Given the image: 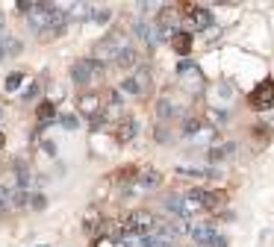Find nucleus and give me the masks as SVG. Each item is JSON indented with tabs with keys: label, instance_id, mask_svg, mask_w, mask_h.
<instances>
[{
	"label": "nucleus",
	"instance_id": "nucleus-1",
	"mask_svg": "<svg viewBox=\"0 0 274 247\" xmlns=\"http://www.w3.org/2000/svg\"><path fill=\"white\" fill-rule=\"evenodd\" d=\"M103 74H107V68H103V62H97L95 56L80 59V62H74V65H71V80L77 82V85L103 80Z\"/></svg>",
	"mask_w": 274,
	"mask_h": 247
},
{
	"label": "nucleus",
	"instance_id": "nucleus-2",
	"mask_svg": "<svg viewBox=\"0 0 274 247\" xmlns=\"http://www.w3.org/2000/svg\"><path fill=\"white\" fill-rule=\"evenodd\" d=\"M124 50H127V35H124V33H112V35L100 38V41L95 44V59H97V62H103V59H118Z\"/></svg>",
	"mask_w": 274,
	"mask_h": 247
},
{
	"label": "nucleus",
	"instance_id": "nucleus-3",
	"mask_svg": "<svg viewBox=\"0 0 274 247\" xmlns=\"http://www.w3.org/2000/svg\"><path fill=\"white\" fill-rule=\"evenodd\" d=\"M248 106L254 112H268V109H274V80L257 82V88L248 94Z\"/></svg>",
	"mask_w": 274,
	"mask_h": 247
},
{
	"label": "nucleus",
	"instance_id": "nucleus-4",
	"mask_svg": "<svg viewBox=\"0 0 274 247\" xmlns=\"http://www.w3.org/2000/svg\"><path fill=\"white\" fill-rule=\"evenodd\" d=\"M177 9H180V15L186 18V24L195 27V30H203V27L213 24V15L203 9V6H198V3H180Z\"/></svg>",
	"mask_w": 274,
	"mask_h": 247
},
{
	"label": "nucleus",
	"instance_id": "nucleus-5",
	"mask_svg": "<svg viewBox=\"0 0 274 247\" xmlns=\"http://www.w3.org/2000/svg\"><path fill=\"white\" fill-rule=\"evenodd\" d=\"M192 197L201 203L203 212H221L227 206V191H206V188H195Z\"/></svg>",
	"mask_w": 274,
	"mask_h": 247
},
{
	"label": "nucleus",
	"instance_id": "nucleus-6",
	"mask_svg": "<svg viewBox=\"0 0 274 247\" xmlns=\"http://www.w3.org/2000/svg\"><path fill=\"white\" fill-rule=\"evenodd\" d=\"M189 235L195 238V244H206V247H213V241L218 238V233H215V227L209 221L189 223Z\"/></svg>",
	"mask_w": 274,
	"mask_h": 247
},
{
	"label": "nucleus",
	"instance_id": "nucleus-7",
	"mask_svg": "<svg viewBox=\"0 0 274 247\" xmlns=\"http://www.w3.org/2000/svg\"><path fill=\"white\" fill-rule=\"evenodd\" d=\"M80 112H86L89 118H97L103 112V103H100V94L97 92H86L80 94Z\"/></svg>",
	"mask_w": 274,
	"mask_h": 247
},
{
	"label": "nucleus",
	"instance_id": "nucleus-8",
	"mask_svg": "<svg viewBox=\"0 0 274 247\" xmlns=\"http://www.w3.org/2000/svg\"><path fill=\"white\" fill-rule=\"evenodd\" d=\"M136 136H139V124H136L133 118H124V121H118V124H115V139H118L121 144L133 141Z\"/></svg>",
	"mask_w": 274,
	"mask_h": 247
},
{
	"label": "nucleus",
	"instance_id": "nucleus-9",
	"mask_svg": "<svg viewBox=\"0 0 274 247\" xmlns=\"http://www.w3.org/2000/svg\"><path fill=\"white\" fill-rule=\"evenodd\" d=\"M171 47L177 50L180 56H189V53H192V33H186V30H177V33L171 35Z\"/></svg>",
	"mask_w": 274,
	"mask_h": 247
},
{
	"label": "nucleus",
	"instance_id": "nucleus-10",
	"mask_svg": "<svg viewBox=\"0 0 274 247\" xmlns=\"http://www.w3.org/2000/svg\"><path fill=\"white\" fill-rule=\"evenodd\" d=\"M142 188H156L159 183H162V174L156 171V168H144V171H139V179H136Z\"/></svg>",
	"mask_w": 274,
	"mask_h": 247
},
{
	"label": "nucleus",
	"instance_id": "nucleus-11",
	"mask_svg": "<svg viewBox=\"0 0 274 247\" xmlns=\"http://www.w3.org/2000/svg\"><path fill=\"white\" fill-rule=\"evenodd\" d=\"M177 112H180V106L171 97H159L156 100V118H171V115H177Z\"/></svg>",
	"mask_w": 274,
	"mask_h": 247
},
{
	"label": "nucleus",
	"instance_id": "nucleus-12",
	"mask_svg": "<svg viewBox=\"0 0 274 247\" xmlns=\"http://www.w3.org/2000/svg\"><path fill=\"white\" fill-rule=\"evenodd\" d=\"M250 136L260 141V144H265V141H268V139L274 136V124H268V121H260V124H254Z\"/></svg>",
	"mask_w": 274,
	"mask_h": 247
},
{
	"label": "nucleus",
	"instance_id": "nucleus-13",
	"mask_svg": "<svg viewBox=\"0 0 274 247\" xmlns=\"http://www.w3.org/2000/svg\"><path fill=\"white\" fill-rule=\"evenodd\" d=\"M136 179H139V168H133V165H127V168H121V171H115V176H112V183H118V186L136 183Z\"/></svg>",
	"mask_w": 274,
	"mask_h": 247
},
{
	"label": "nucleus",
	"instance_id": "nucleus-14",
	"mask_svg": "<svg viewBox=\"0 0 274 247\" xmlns=\"http://www.w3.org/2000/svg\"><path fill=\"white\" fill-rule=\"evenodd\" d=\"M36 118H38V124H48V121H53V118H56V103H53V100H45V103H38Z\"/></svg>",
	"mask_w": 274,
	"mask_h": 247
},
{
	"label": "nucleus",
	"instance_id": "nucleus-15",
	"mask_svg": "<svg viewBox=\"0 0 274 247\" xmlns=\"http://www.w3.org/2000/svg\"><path fill=\"white\" fill-rule=\"evenodd\" d=\"M233 153H236V141H227V144H218V147L209 150V159H213V162H221V159L233 156Z\"/></svg>",
	"mask_w": 274,
	"mask_h": 247
},
{
	"label": "nucleus",
	"instance_id": "nucleus-16",
	"mask_svg": "<svg viewBox=\"0 0 274 247\" xmlns=\"http://www.w3.org/2000/svg\"><path fill=\"white\" fill-rule=\"evenodd\" d=\"M115 65H118V68H127V71L136 68V65H139V53H136L133 47H127V50H124L118 59H115Z\"/></svg>",
	"mask_w": 274,
	"mask_h": 247
},
{
	"label": "nucleus",
	"instance_id": "nucleus-17",
	"mask_svg": "<svg viewBox=\"0 0 274 247\" xmlns=\"http://www.w3.org/2000/svg\"><path fill=\"white\" fill-rule=\"evenodd\" d=\"M177 74L180 77H189V80H201V71H198V65H195L192 59H183V62H180Z\"/></svg>",
	"mask_w": 274,
	"mask_h": 247
},
{
	"label": "nucleus",
	"instance_id": "nucleus-18",
	"mask_svg": "<svg viewBox=\"0 0 274 247\" xmlns=\"http://www.w3.org/2000/svg\"><path fill=\"white\" fill-rule=\"evenodd\" d=\"M180 176H192V179H215L218 171H198V168H177Z\"/></svg>",
	"mask_w": 274,
	"mask_h": 247
},
{
	"label": "nucleus",
	"instance_id": "nucleus-19",
	"mask_svg": "<svg viewBox=\"0 0 274 247\" xmlns=\"http://www.w3.org/2000/svg\"><path fill=\"white\" fill-rule=\"evenodd\" d=\"M121 88H124V92H127V94H142V92H144L142 80H139L136 74H133V77H127V80L121 82Z\"/></svg>",
	"mask_w": 274,
	"mask_h": 247
},
{
	"label": "nucleus",
	"instance_id": "nucleus-20",
	"mask_svg": "<svg viewBox=\"0 0 274 247\" xmlns=\"http://www.w3.org/2000/svg\"><path fill=\"white\" fill-rule=\"evenodd\" d=\"M21 82H24V74H21V71H12V74L6 77V92H18Z\"/></svg>",
	"mask_w": 274,
	"mask_h": 247
},
{
	"label": "nucleus",
	"instance_id": "nucleus-21",
	"mask_svg": "<svg viewBox=\"0 0 274 247\" xmlns=\"http://www.w3.org/2000/svg\"><path fill=\"white\" fill-rule=\"evenodd\" d=\"M3 53H6V59L15 56V53H21V41H18V38H3Z\"/></svg>",
	"mask_w": 274,
	"mask_h": 247
},
{
	"label": "nucleus",
	"instance_id": "nucleus-22",
	"mask_svg": "<svg viewBox=\"0 0 274 247\" xmlns=\"http://www.w3.org/2000/svg\"><path fill=\"white\" fill-rule=\"evenodd\" d=\"M201 127H203L201 118H186V124H183V132H186V136H195V132H201Z\"/></svg>",
	"mask_w": 274,
	"mask_h": 247
},
{
	"label": "nucleus",
	"instance_id": "nucleus-23",
	"mask_svg": "<svg viewBox=\"0 0 274 247\" xmlns=\"http://www.w3.org/2000/svg\"><path fill=\"white\" fill-rule=\"evenodd\" d=\"M30 203V191L27 188H15L12 191V206H27Z\"/></svg>",
	"mask_w": 274,
	"mask_h": 247
},
{
	"label": "nucleus",
	"instance_id": "nucleus-24",
	"mask_svg": "<svg viewBox=\"0 0 274 247\" xmlns=\"http://www.w3.org/2000/svg\"><path fill=\"white\" fill-rule=\"evenodd\" d=\"M9 206H12V191H9V188L0 183V212L9 209Z\"/></svg>",
	"mask_w": 274,
	"mask_h": 247
},
{
	"label": "nucleus",
	"instance_id": "nucleus-25",
	"mask_svg": "<svg viewBox=\"0 0 274 247\" xmlns=\"http://www.w3.org/2000/svg\"><path fill=\"white\" fill-rule=\"evenodd\" d=\"M92 18H95L97 24H107L109 18H112V9H107V6H100V9H95V12H92Z\"/></svg>",
	"mask_w": 274,
	"mask_h": 247
},
{
	"label": "nucleus",
	"instance_id": "nucleus-26",
	"mask_svg": "<svg viewBox=\"0 0 274 247\" xmlns=\"http://www.w3.org/2000/svg\"><path fill=\"white\" fill-rule=\"evenodd\" d=\"M59 124H62L65 129H77V127H80L77 115H59Z\"/></svg>",
	"mask_w": 274,
	"mask_h": 247
},
{
	"label": "nucleus",
	"instance_id": "nucleus-27",
	"mask_svg": "<svg viewBox=\"0 0 274 247\" xmlns=\"http://www.w3.org/2000/svg\"><path fill=\"white\" fill-rule=\"evenodd\" d=\"M15 9L21 12V15H30V12L36 9V3H33V0H18V3H15Z\"/></svg>",
	"mask_w": 274,
	"mask_h": 247
},
{
	"label": "nucleus",
	"instance_id": "nucleus-28",
	"mask_svg": "<svg viewBox=\"0 0 274 247\" xmlns=\"http://www.w3.org/2000/svg\"><path fill=\"white\" fill-rule=\"evenodd\" d=\"M30 206H33V209H45V206H48V197H45V194H30Z\"/></svg>",
	"mask_w": 274,
	"mask_h": 247
},
{
	"label": "nucleus",
	"instance_id": "nucleus-29",
	"mask_svg": "<svg viewBox=\"0 0 274 247\" xmlns=\"http://www.w3.org/2000/svg\"><path fill=\"white\" fill-rule=\"evenodd\" d=\"M230 94H233V85H230V82H221V85H218V97H230Z\"/></svg>",
	"mask_w": 274,
	"mask_h": 247
},
{
	"label": "nucleus",
	"instance_id": "nucleus-30",
	"mask_svg": "<svg viewBox=\"0 0 274 247\" xmlns=\"http://www.w3.org/2000/svg\"><path fill=\"white\" fill-rule=\"evenodd\" d=\"M36 94H38V82H33V85H30V88L24 92V100H33Z\"/></svg>",
	"mask_w": 274,
	"mask_h": 247
},
{
	"label": "nucleus",
	"instance_id": "nucleus-31",
	"mask_svg": "<svg viewBox=\"0 0 274 247\" xmlns=\"http://www.w3.org/2000/svg\"><path fill=\"white\" fill-rule=\"evenodd\" d=\"M209 118H213L215 124H224V112H209Z\"/></svg>",
	"mask_w": 274,
	"mask_h": 247
},
{
	"label": "nucleus",
	"instance_id": "nucleus-32",
	"mask_svg": "<svg viewBox=\"0 0 274 247\" xmlns=\"http://www.w3.org/2000/svg\"><path fill=\"white\" fill-rule=\"evenodd\" d=\"M45 153H50V156H53V153H56V144H53V141H45Z\"/></svg>",
	"mask_w": 274,
	"mask_h": 247
},
{
	"label": "nucleus",
	"instance_id": "nucleus-33",
	"mask_svg": "<svg viewBox=\"0 0 274 247\" xmlns=\"http://www.w3.org/2000/svg\"><path fill=\"white\" fill-rule=\"evenodd\" d=\"M0 33H3V12H0Z\"/></svg>",
	"mask_w": 274,
	"mask_h": 247
},
{
	"label": "nucleus",
	"instance_id": "nucleus-34",
	"mask_svg": "<svg viewBox=\"0 0 274 247\" xmlns=\"http://www.w3.org/2000/svg\"><path fill=\"white\" fill-rule=\"evenodd\" d=\"M171 247H177V244H171Z\"/></svg>",
	"mask_w": 274,
	"mask_h": 247
}]
</instances>
